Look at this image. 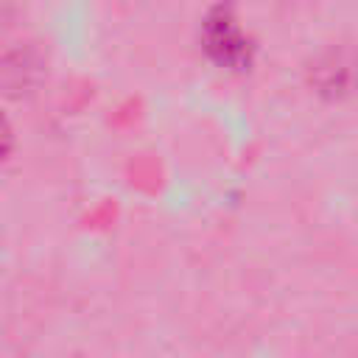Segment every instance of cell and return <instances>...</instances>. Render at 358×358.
Instances as JSON below:
<instances>
[{
	"label": "cell",
	"mask_w": 358,
	"mask_h": 358,
	"mask_svg": "<svg viewBox=\"0 0 358 358\" xmlns=\"http://www.w3.org/2000/svg\"><path fill=\"white\" fill-rule=\"evenodd\" d=\"M201 39L207 53L229 70H243L252 62V42L246 39V34L241 31L238 20L232 17L229 8H215L201 28Z\"/></svg>",
	"instance_id": "cell-1"
},
{
	"label": "cell",
	"mask_w": 358,
	"mask_h": 358,
	"mask_svg": "<svg viewBox=\"0 0 358 358\" xmlns=\"http://www.w3.org/2000/svg\"><path fill=\"white\" fill-rule=\"evenodd\" d=\"M313 81L319 87V92H330V95H341L350 92L352 81H355V62L344 59L341 53H330L313 73Z\"/></svg>",
	"instance_id": "cell-2"
},
{
	"label": "cell",
	"mask_w": 358,
	"mask_h": 358,
	"mask_svg": "<svg viewBox=\"0 0 358 358\" xmlns=\"http://www.w3.org/2000/svg\"><path fill=\"white\" fill-rule=\"evenodd\" d=\"M11 145H14V131H11V123L6 120V115L0 112V162L8 157Z\"/></svg>",
	"instance_id": "cell-3"
}]
</instances>
